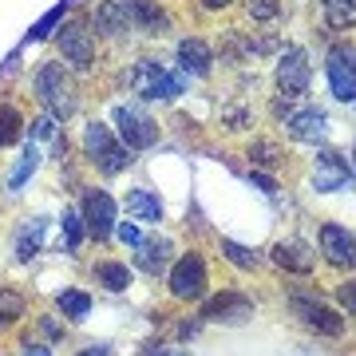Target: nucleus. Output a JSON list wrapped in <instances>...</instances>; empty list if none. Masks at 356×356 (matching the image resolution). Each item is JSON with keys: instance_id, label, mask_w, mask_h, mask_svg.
I'll use <instances>...</instances> for the list:
<instances>
[{"instance_id": "nucleus-7", "label": "nucleus", "mask_w": 356, "mask_h": 356, "mask_svg": "<svg viewBox=\"0 0 356 356\" xmlns=\"http://www.w3.org/2000/svg\"><path fill=\"white\" fill-rule=\"evenodd\" d=\"M107 123L115 127L119 143L131 147L135 154H147L163 143V123H159V115H151V107L139 103V99H115L111 107H107Z\"/></svg>"}, {"instance_id": "nucleus-31", "label": "nucleus", "mask_w": 356, "mask_h": 356, "mask_svg": "<svg viewBox=\"0 0 356 356\" xmlns=\"http://www.w3.org/2000/svg\"><path fill=\"white\" fill-rule=\"evenodd\" d=\"M56 226H60V254L76 257L83 245H88V226H83V214H79V206H64L60 218H56Z\"/></svg>"}, {"instance_id": "nucleus-44", "label": "nucleus", "mask_w": 356, "mask_h": 356, "mask_svg": "<svg viewBox=\"0 0 356 356\" xmlns=\"http://www.w3.org/2000/svg\"><path fill=\"white\" fill-rule=\"evenodd\" d=\"M348 159H353V170H356V139H353V154H348Z\"/></svg>"}, {"instance_id": "nucleus-32", "label": "nucleus", "mask_w": 356, "mask_h": 356, "mask_svg": "<svg viewBox=\"0 0 356 356\" xmlns=\"http://www.w3.org/2000/svg\"><path fill=\"white\" fill-rule=\"evenodd\" d=\"M238 16L250 28H277L289 16V8H285V0H242Z\"/></svg>"}, {"instance_id": "nucleus-10", "label": "nucleus", "mask_w": 356, "mask_h": 356, "mask_svg": "<svg viewBox=\"0 0 356 356\" xmlns=\"http://www.w3.org/2000/svg\"><path fill=\"white\" fill-rule=\"evenodd\" d=\"M269 83L277 95H289V99H309L313 91V51L301 44V40H285L281 51L269 60Z\"/></svg>"}, {"instance_id": "nucleus-4", "label": "nucleus", "mask_w": 356, "mask_h": 356, "mask_svg": "<svg viewBox=\"0 0 356 356\" xmlns=\"http://www.w3.org/2000/svg\"><path fill=\"white\" fill-rule=\"evenodd\" d=\"M285 309H289V317L297 321V329H305L309 337H317V341H344V337L353 332L348 317L332 305L325 293L313 289L309 281H289V285H285Z\"/></svg>"}, {"instance_id": "nucleus-41", "label": "nucleus", "mask_w": 356, "mask_h": 356, "mask_svg": "<svg viewBox=\"0 0 356 356\" xmlns=\"http://www.w3.org/2000/svg\"><path fill=\"white\" fill-rule=\"evenodd\" d=\"M72 356H115V344L111 341H88L83 348H76Z\"/></svg>"}, {"instance_id": "nucleus-21", "label": "nucleus", "mask_w": 356, "mask_h": 356, "mask_svg": "<svg viewBox=\"0 0 356 356\" xmlns=\"http://www.w3.org/2000/svg\"><path fill=\"white\" fill-rule=\"evenodd\" d=\"M88 277L91 285L99 293H111V297H123V293L135 289V281H139V273H135V266H131L127 257H115V254H103L95 257L88 266Z\"/></svg>"}, {"instance_id": "nucleus-1", "label": "nucleus", "mask_w": 356, "mask_h": 356, "mask_svg": "<svg viewBox=\"0 0 356 356\" xmlns=\"http://www.w3.org/2000/svg\"><path fill=\"white\" fill-rule=\"evenodd\" d=\"M123 88L139 103H147V107H178L186 99V91H191V79L175 67V60L143 51V56H135L123 67Z\"/></svg>"}, {"instance_id": "nucleus-39", "label": "nucleus", "mask_w": 356, "mask_h": 356, "mask_svg": "<svg viewBox=\"0 0 356 356\" xmlns=\"http://www.w3.org/2000/svg\"><path fill=\"white\" fill-rule=\"evenodd\" d=\"M202 329H206V325H202V317H198V313H178V321H175V341H194Z\"/></svg>"}, {"instance_id": "nucleus-15", "label": "nucleus", "mask_w": 356, "mask_h": 356, "mask_svg": "<svg viewBox=\"0 0 356 356\" xmlns=\"http://www.w3.org/2000/svg\"><path fill=\"white\" fill-rule=\"evenodd\" d=\"M317 257H321V269H329L337 277L356 273V229H348L337 218H321L317 222Z\"/></svg>"}, {"instance_id": "nucleus-3", "label": "nucleus", "mask_w": 356, "mask_h": 356, "mask_svg": "<svg viewBox=\"0 0 356 356\" xmlns=\"http://www.w3.org/2000/svg\"><path fill=\"white\" fill-rule=\"evenodd\" d=\"M76 154L99 182H111V178L127 175L131 166L139 163V154L131 151V147H123L119 135H115V127L107 119H99V115L83 119V127L76 135Z\"/></svg>"}, {"instance_id": "nucleus-30", "label": "nucleus", "mask_w": 356, "mask_h": 356, "mask_svg": "<svg viewBox=\"0 0 356 356\" xmlns=\"http://www.w3.org/2000/svg\"><path fill=\"white\" fill-rule=\"evenodd\" d=\"M28 139V111L13 95H0V151H16Z\"/></svg>"}, {"instance_id": "nucleus-35", "label": "nucleus", "mask_w": 356, "mask_h": 356, "mask_svg": "<svg viewBox=\"0 0 356 356\" xmlns=\"http://www.w3.org/2000/svg\"><path fill=\"white\" fill-rule=\"evenodd\" d=\"M329 301L341 309L344 317H348V325H356V273H344V277L332 281Z\"/></svg>"}, {"instance_id": "nucleus-27", "label": "nucleus", "mask_w": 356, "mask_h": 356, "mask_svg": "<svg viewBox=\"0 0 356 356\" xmlns=\"http://www.w3.org/2000/svg\"><path fill=\"white\" fill-rule=\"evenodd\" d=\"M254 123H257V107L245 95H234L218 107V131L222 135H254Z\"/></svg>"}, {"instance_id": "nucleus-42", "label": "nucleus", "mask_w": 356, "mask_h": 356, "mask_svg": "<svg viewBox=\"0 0 356 356\" xmlns=\"http://www.w3.org/2000/svg\"><path fill=\"white\" fill-rule=\"evenodd\" d=\"M139 356H178V353L170 348V344H147V348H143Z\"/></svg>"}, {"instance_id": "nucleus-12", "label": "nucleus", "mask_w": 356, "mask_h": 356, "mask_svg": "<svg viewBox=\"0 0 356 356\" xmlns=\"http://www.w3.org/2000/svg\"><path fill=\"white\" fill-rule=\"evenodd\" d=\"M305 191L309 194H353L356 191L353 159L344 151H337L332 143L313 147V159L305 166Z\"/></svg>"}, {"instance_id": "nucleus-22", "label": "nucleus", "mask_w": 356, "mask_h": 356, "mask_svg": "<svg viewBox=\"0 0 356 356\" xmlns=\"http://www.w3.org/2000/svg\"><path fill=\"white\" fill-rule=\"evenodd\" d=\"M175 254H178V242L170 238V234H163V229H154V234H147V242L131 254V266H135V273L159 281L166 269H170Z\"/></svg>"}, {"instance_id": "nucleus-19", "label": "nucleus", "mask_w": 356, "mask_h": 356, "mask_svg": "<svg viewBox=\"0 0 356 356\" xmlns=\"http://www.w3.org/2000/svg\"><path fill=\"white\" fill-rule=\"evenodd\" d=\"M88 24L91 32L99 36L103 48H127L131 40H135V32H131V20H127V8H123V0H91V8L88 13Z\"/></svg>"}, {"instance_id": "nucleus-17", "label": "nucleus", "mask_w": 356, "mask_h": 356, "mask_svg": "<svg viewBox=\"0 0 356 356\" xmlns=\"http://www.w3.org/2000/svg\"><path fill=\"white\" fill-rule=\"evenodd\" d=\"M175 67L191 83H210L218 76V51L214 40L202 36V32H182L175 40Z\"/></svg>"}, {"instance_id": "nucleus-13", "label": "nucleus", "mask_w": 356, "mask_h": 356, "mask_svg": "<svg viewBox=\"0 0 356 356\" xmlns=\"http://www.w3.org/2000/svg\"><path fill=\"white\" fill-rule=\"evenodd\" d=\"M266 266L273 273H281L285 281H313L321 269L317 245L305 242L301 234H281L266 245Z\"/></svg>"}, {"instance_id": "nucleus-33", "label": "nucleus", "mask_w": 356, "mask_h": 356, "mask_svg": "<svg viewBox=\"0 0 356 356\" xmlns=\"http://www.w3.org/2000/svg\"><path fill=\"white\" fill-rule=\"evenodd\" d=\"M28 321H32V337L44 341V344H51V348H56V344H64L67 337H72V325H67L56 309H40V313H32Z\"/></svg>"}, {"instance_id": "nucleus-38", "label": "nucleus", "mask_w": 356, "mask_h": 356, "mask_svg": "<svg viewBox=\"0 0 356 356\" xmlns=\"http://www.w3.org/2000/svg\"><path fill=\"white\" fill-rule=\"evenodd\" d=\"M191 8L198 20H226L242 8V0H191Z\"/></svg>"}, {"instance_id": "nucleus-40", "label": "nucleus", "mask_w": 356, "mask_h": 356, "mask_svg": "<svg viewBox=\"0 0 356 356\" xmlns=\"http://www.w3.org/2000/svg\"><path fill=\"white\" fill-rule=\"evenodd\" d=\"M16 356H56V353H51V344L36 341V337L28 332L24 341H20V348H16Z\"/></svg>"}, {"instance_id": "nucleus-11", "label": "nucleus", "mask_w": 356, "mask_h": 356, "mask_svg": "<svg viewBox=\"0 0 356 356\" xmlns=\"http://www.w3.org/2000/svg\"><path fill=\"white\" fill-rule=\"evenodd\" d=\"M76 206H79V214H83V226H88V242L111 245L115 222L123 218V206H119V198L107 191V182H79Z\"/></svg>"}, {"instance_id": "nucleus-25", "label": "nucleus", "mask_w": 356, "mask_h": 356, "mask_svg": "<svg viewBox=\"0 0 356 356\" xmlns=\"http://www.w3.org/2000/svg\"><path fill=\"white\" fill-rule=\"evenodd\" d=\"M214 254L222 266H229L234 273H242V277H254L266 269V250H257V245H245L238 238H226V234H218L214 238Z\"/></svg>"}, {"instance_id": "nucleus-28", "label": "nucleus", "mask_w": 356, "mask_h": 356, "mask_svg": "<svg viewBox=\"0 0 356 356\" xmlns=\"http://www.w3.org/2000/svg\"><path fill=\"white\" fill-rule=\"evenodd\" d=\"M51 309L76 329V325H83V321L91 317L95 297H91V289H83V285H64V289H56V297H51Z\"/></svg>"}, {"instance_id": "nucleus-36", "label": "nucleus", "mask_w": 356, "mask_h": 356, "mask_svg": "<svg viewBox=\"0 0 356 356\" xmlns=\"http://www.w3.org/2000/svg\"><path fill=\"white\" fill-rule=\"evenodd\" d=\"M60 131H64V123H60L51 111H40V107H36V111L28 115V139L40 143V147H48V143L60 135Z\"/></svg>"}, {"instance_id": "nucleus-45", "label": "nucleus", "mask_w": 356, "mask_h": 356, "mask_svg": "<svg viewBox=\"0 0 356 356\" xmlns=\"http://www.w3.org/2000/svg\"><path fill=\"white\" fill-rule=\"evenodd\" d=\"M353 107H356V103H353Z\"/></svg>"}, {"instance_id": "nucleus-6", "label": "nucleus", "mask_w": 356, "mask_h": 356, "mask_svg": "<svg viewBox=\"0 0 356 356\" xmlns=\"http://www.w3.org/2000/svg\"><path fill=\"white\" fill-rule=\"evenodd\" d=\"M163 285H166V301L170 305L194 309L206 293L214 289V261H210V254H206L202 245L178 250L170 269L163 273Z\"/></svg>"}, {"instance_id": "nucleus-14", "label": "nucleus", "mask_w": 356, "mask_h": 356, "mask_svg": "<svg viewBox=\"0 0 356 356\" xmlns=\"http://www.w3.org/2000/svg\"><path fill=\"white\" fill-rule=\"evenodd\" d=\"M277 135L285 143H293V147H309V151H313V147H325V143H332V115H329V107H321V103L301 99L277 123Z\"/></svg>"}, {"instance_id": "nucleus-29", "label": "nucleus", "mask_w": 356, "mask_h": 356, "mask_svg": "<svg viewBox=\"0 0 356 356\" xmlns=\"http://www.w3.org/2000/svg\"><path fill=\"white\" fill-rule=\"evenodd\" d=\"M321 32L332 36H356V0H317Z\"/></svg>"}, {"instance_id": "nucleus-37", "label": "nucleus", "mask_w": 356, "mask_h": 356, "mask_svg": "<svg viewBox=\"0 0 356 356\" xmlns=\"http://www.w3.org/2000/svg\"><path fill=\"white\" fill-rule=\"evenodd\" d=\"M111 242L115 245H123V250H131V254H135V250H139L143 242H147V229L139 226V222H135V218H119V222H115V234H111Z\"/></svg>"}, {"instance_id": "nucleus-2", "label": "nucleus", "mask_w": 356, "mask_h": 356, "mask_svg": "<svg viewBox=\"0 0 356 356\" xmlns=\"http://www.w3.org/2000/svg\"><path fill=\"white\" fill-rule=\"evenodd\" d=\"M28 91L36 99L40 111H51L60 123H72L83 111V79L67 72L56 56H44L28 72Z\"/></svg>"}, {"instance_id": "nucleus-18", "label": "nucleus", "mask_w": 356, "mask_h": 356, "mask_svg": "<svg viewBox=\"0 0 356 356\" xmlns=\"http://www.w3.org/2000/svg\"><path fill=\"white\" fill-rule=\"evenodd\" d=\"M242 166L250 170H266V175H289L293 170V159L297 154L289 151V143L281 139V135H266V131H257V135H245L242 143Z\"/></svg>"}, {"instance_id": "nucleus-5", "label": "nucleus", "mask_w": 356, "mask_h": 356, "mask_svg": "<svg viewBox=\"0 0 356 356\" xmlns=\"http://www.w3.org/2000/svg\"><path fill=\"white\" fill-rule=\"evenodd\" d=\"M48 44H51V51H56V60H60L67 72H76L83 83H88L91 76H99L103 64H107V48H103L99 36L91 32L88 16L79 13V8L67 13V20L56 28V36H51Z\"/></svg>"}, {"instance_id": "nucleus-34", "label": "nucleus", "mask_w": 356, "mask_h": 356, "mask_svg": "<svg viewBox=\"0 0 356 356\" xmlns=\"http://www.w3.org/2000/svg\"><path fill=\"white\" fill-rule=\"evenodd\" d=\"M67 13H72V8H67L64 0H56V4H51L48 13H44V16L36 20V24H32V28L24 32V40H20V48H32V44H48V40L56 36V28H60V24L67 20Z\"/></svg>"}, {"instance_id": "nucleus-8", "label": "nucleus", "mask_w": 356, "mask_h": 356, "mask_svg": "<svg viewBox=\"0 0 356 356\" xmlns=\"http://www.w3.org/2000/svg\"><path fill=\"white\" fill-rule=\"evenodd\" d=\"M194 313L202 317V325H214V329H245L257 317V297L242 285H214L194 305Z\"/></svg>"}, {"instance_id": "nucleus-26", "label": "nucleus", "mask_w": 356, "mask_h": 356, "mask_svg": "<svg viewBox=\"0 0 356 356\" xmlns=\"http://www.w3.org/2000/svg\"><path fill=\"white\" fill-rule=\"evenodd\" d=\"M32 313V297L20 285H0V341H8L28 325Z\"/></svg>"}, {"instance_id": "nucleus-9", "label": "nucleus", "mask_w": 356, "mask_h": 356, "mask_svg": "<svg viewBox=\"0 0 356 356\" xmlns=\"http://www.w3.org/2000/svg\"><path fill=\"white\" fill-rule=\"evenodd\" d=\"M321 76L329 88V99L341 107L356 103V36H332L321 51Z\"/></svg>"}, {"instance_id": "nucleus-16", "label": "nucleus", "mask_w": 356, "mask_h": 356, "mask_svg": "<svg viewBox=\"0 0 356 356\" xmlns=\"http://www.w3.org/2000/svg\"><path fill=\"white\" fill-rule=\"evenodd\" d=\"M131 20V32L147 44H163L178 32V13L170 8V0H123Z\"/></svg>"}, {"instance_id": "nucleus-24", "label": "nucleus", "mask_w": 356, "mask_h": 356, "mask_svg": "<svg viewBox=\"0 0 356 356\" xmlns=\"http://www.w3.org/2000/svg\"><path fill=\"white\" fill-rule=\"evenodd\" d=\"M119 206H123V214L135 218L147 229L166 226V198L159 191H151V186H127V194L119 198Z\"/></svg>"}, {"instance_id": "nucleus-23", "label": "nucleus", "mask_w": 356, "mask_h": 356, "mask_svg": "<svg viewBox=\"0 0 356 356\" xmlns=\"http://www.w3.org/2000/svg\"><path fill=\"white\" fill-rule=\"evenodd\" d=\"M44 163H48L44 147H40V143H32V139H24L20 147H16V159L8 163V170H4V182H0V191L8 194V198L24 194V186L40 175V170H44Z\"/></svg>"}, {"instance_id": "nucleus-43", "label": "nucleus", "mask_w": 356, "mask_h": 356, "mask_svg": "<svg viewBox=\"0 0 356 356\" xmlns=\"http://www.w3.org/2000/svg\"><path fill=\"white\" fill-rule=\"evenodd\" d=\"M67 8H79V4H88V0H64Z\"/></svg>"}, {"instance_id": "nucleus-20", "label": "nucleus", "mask_w": 356, "mask_h": 356, "mask_svg": "<svg viewBox=\"0 0 356 356\" xmlns=\"http://www.w3.org/2000/svg\"><path fill=\"white\" fill-rule=\"evenodd\" d=\"M51 226H56V218H48V214H24L20 222L13 226V261L16 266H32L44 250H48V234H51Z\"/></svg>"}]
</instances>
